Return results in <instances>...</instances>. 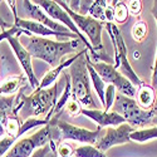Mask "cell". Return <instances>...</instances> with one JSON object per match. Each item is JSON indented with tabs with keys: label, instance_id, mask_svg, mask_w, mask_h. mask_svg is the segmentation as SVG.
Returning <instances> with one entry per match:
<instances>
[{
	"label": "cell",
	"instance_id": "obj_1",
	"mask_svg": "<svg viewBox=\"0 0 157 157\" xmlns=\"http://www.w3.org/2000/svg\"><path fill=\"white\" fill-rule=\"evenodd\" d=\"M65 83L67 72H63L60 79L49 88L35 89L29 96L24 93L25 87L21 88L17 93L13 116L19 117L21 121L29 118H45L47 121H50V114L63 93Z\"/></svg>",
	"mask_w": 157,
	"mask_h": 157
},
{
	"label": "cell",
	"instance_id": "obj_2",
	"mask_svg": "<svg viewBox=\"0 0 157 157\" xmlns=\"http://www.w3.org/2000/svg\"><path fill=\"white\" fill-rule=\"evenodd\" d=\"M81 39H71V40L59 42L52 40L49 38L42 36H25L23 47L29 52L32 58L40 59L45 62L52 68H56L63 62L65 56L73 54L79 48Z\"/></svg>",
	"mask_w": 157,
	"mask_h": 157
},
{
	"label": "cell",
	"instance_id": "obj_3",
	"mask_svg": "<svg viewBox=\"0 0 157 157\" xmlns=\"http://www.w3.org/2000/svg\"><path fill=\"white\" fill-rule=\"evenodd\" d=\"M88 52L84 48L83 53L79 56L71 67L68 68V74L71 77V84H72V97L75 98L86 109H99L98 103H96L92 89H90V77L87 67L86 53Z\"/></svg>",
	"mask_w": 157,
	"mask_h": 157
},
{
	"label": "cell",
	"instance_id": "obj_4",
	"mask_svg": "<svg viewBox=\"0 0 157 157\" xmlns=\"http://www.w3.org/2000/svg\"><path fill=\"white\" fill-rule=\"evenodd\" d=\"M58 5H60L65 11L69 14V17L72 18V20L74 21V24L77 25V28L81 30V33L88 39L89 44L92 45L93 50L96 52V54L98 56V62L102 63H108L112 64V58L104 52V47L102 43V30H103V23L98 21L96 19H93L89 15H79L77 13H73L68 5L67 2H63V0H58L57 2Z\"/></svg>",
	"mask_w": 157,
	"mask_h": 157
},
{
	"label": "cell",
	"instance_id": "obj_5",
	"mask_svg": "<svg viewBox=\"0 0 157 157\" xmlns=\"http://www.w3.org/2000/svg\"><path fill=\"white\" fill-rule=\"evenodd\" d=\"M112 112L121 114L126 123L132 126L135 129H141L148 124L157 123V108L143 109L138 106L135 98L126 97L121 93L116 94V99L112 106Z\"/></svg>",
	"mask_w": 157,
	"mask_h": 157
},
{
	"label": "cell",
	"instance_id": "obj_6",
	"mask_svg": "<svg viewBox=\"0 0 157 157\" xmlns=\"http://www.w3.org/2000/svg\"><path fill=\"white\" fill-rule=\"evenodd\" d=\"M106 29L112 40V45L114 50V64L113 65L116 67V69L122 68V74L127 77L135 87L138 88L143 82L140 79V77L137 75V73L133 71V68L129 64V60L127 57V47H126L124 39L122 36L120 28L114 23H106Z\"/></svg>",
	"mask_w": 157,
	"mask_h": 157
},
{
	"label": "cell",
	"instance_id": "obj_7",
	"mask_svg": "<svg viewBox=\"0 0 157 157\" xmlns=\"http://www.w3.org/2000/svg\"><path fill=\"white\" fill-rule=\"evenodd\" d=\"M86 59L92 65V68L98 73V75L102 78V81L104 83L114 86L116 89L118 90V93H121L126 97H129V98L136 97L137 87H135L127 77H124L121 72H118V69H116L113 64L102 63V62H92L89 52L86 53Z\"/></svg>",
	"mask_w": 157,
	"mask_h": 157
},
{
	"label": "cell",
	"instance_id": "obj_8",
	"mask_svg": "<svg viewBox=\"0 0 157 157\" xmlns=\"http://www.w3.org/2000/svg\"><path fill=\"white\" fill-rule=\"evenodd\" d=\"M57 126L60 129L62 141L71 140V141H77V142L84 143V145L94 146L103 132V128H99V127H97V129H94V131H90L87 128L74 126V124L68 123L65 121H62L60 118L57 120Z\"/></svg>",
	"mask_w": 157,
	"mask_h": 157
},
{
	"label": "cell",
	"instance_id": "obj_9",
	"mask_svg": "<svg viewBox=\"0 0 157 157\" xmlns=\"http://www.w3.org/2000/svg\"><path fill=\"white\" fill-rule=\"evenodd\" d=\"M135 131L132 126H129L128 123H123L118 127H107L103 128L102 136L96 143V147L102 151L103 153H106L109 148L117 146V145H124V143H129V135Z\"/></svg>",
	"mask_w": 157,
	"mask_h": 157
},
{
	"label": "cell",
	"instance_id": "obj_10",
	"mask_svg": "<svg viewBox=\"0 0 157 157\" xmlns=\"http://www.w3.org/2000/svg\"><path fill=\"white\" fill-rule=\"evenodd\" d=\"M8 43L9 45L11 47L13 52L20 64V67L23 69V73L25 74V77L28 78V82H29V86L35 90L38 89L39 84H40V81L36 78L35 73H34V69H33V63H32V56L29 54V52L23 47V44L20 43V38L18 35H14V36H10L8 38Z\"/></svg>",
	"mask_w": 157,
	"mask_h": 157
},
{
	"label": "cell",
	"instance_id": "obj_11",
	"mask_svg": "<svg viewBox=\"0 0 157 157\" xmlns=\"http://www.w3.org/2000/svg\"><path fill=\"white\" fill-rule=\"evenodd\" d=\"M82 114L90 118L97 123L99 128H107V127H118L126 123L124 118L116 112H106L103 109H86L83 108Z\"/></svg>",
	"mask_w": 157,
	"mask_h": 157
},
{
	"label": "cell",
	"instance_id": "obj_12",
	"mask_svg": "<svg viewBox=\"0 0 157 157\" xmlns=\"http://www.w3.org/2000/svg\"><path fill=\"white\" fill-rule=\"evenodd\" d=\"M83 50H84V49H83ZM83 50H81L79 53L74 54L73 57H71V58H68V59L63 60V62L58 65V67L52 68L49 72H47V74L42 78L40 84H39L38 89H45V88H49V87L53 86V84L57 82V79H58V77L60 75V73H63L65 68H69L71 65H72V64H73L78 58H79V56L83 53Z\"/></svg>",
	"mask_w": 157,
	"mask_h": 157
},
{
	"label": "cell",
	"instance_id": "obj_13",
	"mask_svg": "<svg viewBox=\"0 0 157 157\" xmlns=\"http://www.w3.org/2000/svg\"><path fill=\"white\" fill-rule=\"evenodd\" d=\"M28 78L24 73H18L14 75H10L0 83V96H13L17 94L21 88L27 86Z\"/></svg>",
	"mask_w": 157,
	"mask_h": 157
},
{
	"label": "cell",
	"instance_id": "obj_14",
	"mask_svg": "<svg viewBox=\"0 0 157 157\" xmlns=\"http://www.w3.org/2000/svg\"><path fill=\"white\" fill-rule=\"evenodd\" d=\"M136 101L138 106L143 109H152L155 108L156 103V92L152 86L146 84L143 82L138 88H137V94H136Z\"/></svg>",
	"mask_w": 157,
	"mask_h": 157
},
{
	"label": "cell",
	"instance_id": "obj_15",
	"mask_svg": "<svg viewBox=\"0 0 157 157\" xmlns=\"http://www.w3.org/2000/svg\"><path fill=\"white\" fill-rule=\"evenodd\" d=\"M155 138H157V126L135 129L133 132L129 135L131 142H137V143H143V142H147V141H151Z\"/></svg>",
	"mask_w": 157,
	"mask_h": 157
},
{
	"label": "cell",
	"instance_id": "obj_16",
	"mask_svg": "<svg viewBox=\"0 0 157 157\" xmlns=\"http://www.w3.org/2000/svg\"><path fill=\"white\" fill-rule=\"evenodd\" d=\"M87 67H88V72H89V77H90V82H92L93 88L97 92V96H98V98H99V101L102 103V107H103V104H104V93H106V83L102 81V78L98 75V73L92 68V65H90L88 62H87Z\"/></svg>",
	"mask_w": 157,
	"mask_h": 157
},
{
	"label": "cell",
	"instance_id": "obj_17",
	"mask_svg": "<svg viewBox=\"0 0 157 157\" xmlns=\"http://www.w3.org/2000/svg\"><path fill=\"white\" fill-rule=\"evenodd\" d=\"M108 3L109 2H106V0H96V2H93L92 5H90L88 15L98 21L106 23V10L108 6Z\"/></svg>",
	"mask_w": 157,
	"mask_h": 157
},
{
	"label": "cell",
	"instance_id": "obj_18",
	"mask_svg": "<svg viewBox=\"0 0 157 157\" xmlns=\"http://www.w3.org/2000/svg\"><path fill=\"white\" fill-rule=\"evenodd\" d=\"M2 121H3V124L5 127L6 136L18 140L19 138V131H20L23 121L19 118V117H15V116H10L8 118L2 120Z\"/></svg>",
	"mask_w": 157,
	"mask_h": 157
},
{
	"label": "cell",
	"instance_id": "obj_19",
	"mask_svg": "<svg viewBox=\"0 0 157 157\" xmlns=\"http://www.w3.org/2000/svg\"><path fill=\"white\" fill-rule=\"evenodd\" d=\"M111 5L113 6V23L117 24L126 23L129 17L127 4L124 2H111Z\"/></svg>",
	"mask_w": 157,
	"mask_h": 157
},
{
	"label": "cell",
	"instance_id": "obj_20",
	"mask_svg": "<svg viewBox=\"0 0 157 157\" xmlns=\"http://www.w3.org/2000/svg\"><path fill=\"white\" fill-rule=\"evenodd\" d=\"M17 94L13 96H0V120H5L13 116Z\"/></svg>",
	"mask_w": 157,
	"mask_h": 157
},
{
	"label": "cell",
	"instance_id": "obj_21",
	"mask_svg": "<svg viewBox=\"0 0 157 157\" xmlns=\"http://www.w3.org/2000/svg\"><path fill=\"white\" fill-rule=\"evenodd\" d=\"M73 157H107V155L99 151L93 145H83L74 148Z\"/></svg>",
	"mask_w": 157,
	"mask_h": 157
},
{
	"label": "cell",
	"instance_id": "obj_22",
	"mask_svg": "<svg viewBox=\"0 0 157 157\" xmlns=\"http://www.w3.org/2000/svg\"><path fill=\"white\" fill-rule=\"evenodd\" d=\"M131 34H132V38L135 39L137 43H142V42L147 38V34H148L147 24L143 21V20H137V21L132 25Z\"/></svg>",
	"mask_w": 157,
	"mask_h": 157
},
{
	"label": "cell",
	"instance_id": "obj_23",
	"mask_svg": "<svg viewBox=\"0 0 157 157\" xmlns=\"http://www.w3.org/2000/svg\"><path fill=\"white\" fill-rule=\"evenodd\" d=\"M82 111H83V106L73 97L68 101L67 106L64 107V112L67 113L69 117H72V118H77V117H79L82 114Z\"/></svg>",
	"mask_w": 157,
	"mask_h": 157
},
{
	"label": "cell",
	"instance_id": "obj_24",
	"mask_svg": "<svg viewBox=\"0 0 157 157\" xmlns=\"http://www.w3.org/2000/svg\"><path fill=\"white\" fill-rule=\"evenodd\" d=\"M116 94H117V89L114 86L108 84L106 87V93H104V104H103V111L109 112L112 109V106L116 99Z\"/></svg>",
	"mask_w": 157,
	"mask_h": 157
},
{
	"label": "cell",
	"instance_id": "obj_25",
	"mask_svg": "<svg viewBox=\"0 0 157 157\" xmlns=\"http://www.w3.org/2000/svg\"><path fill=\"white\" fill-rule=\"evenodd\" d=\"M151 14L155 18V21L157 24V0L152 2V8H151ZM151 86L153 89H157V52H156V58H155V64L152 69V78H151Z\"/></svg>",
	"mask_w": 157,
	"mask_h": 157
},
{
	"label": "cell",
	"instance_id": "obj_26",
	"mask_svg": "<svg viewBox=\"0 0 157 157\" xmlns=\"http://www.w3.org/2000/svg\"><path fill=\"white\" fill-rule=\"evenodd\" d=\"M15 142H17L15 138L9 137V136H5V137H3L2 140H0V157H4Z\"/></svg>",
	"mask_w": 157,
	"mask_h": 157
},
{
	"label": "cell",
	"instance_id": "obj_27",
	"mask_svg": "<svg viewBox=\"0 0 157 157\" xmlns=\"http://www.w3.org/2000/svg\"><path fill=\"white\" fill-rule=\"evenodd\" d=\"M57 156L58 157H73L74 156V148L69 143L62 142L57 147Z\"/></svg>",
	"mask_w": 157,
	"mask_h": 157
},
{
	"label": "cell",
	"instance_id": "obj_28",
	"mask_svg": "<svg viewBox=\"0 0 157 157\" xmlns=\"http://www.w3.org/2000/svg\"><path fill=\"white\" fill-rule=\"evenodd\" d=\"M127 8L131 15L140 17L142 11V2H140V0H131V2L127 3Z\"/></svg>",
	"mask_w": 157,
	"mask_h": 157
},
{
	"label": "cell",
	"instance_id": "obj_29",
	"mask_svg": "<svg viewBox=\"0 0 157 157\" xmlns=\"http://www.w3.org/2000/svg\"><path fill=\"white\" fill-rule=\"evenodd\" d=\"M92 3L93 2H90V0H88V2H86V0H79V10H78L77 14H79V15H88V11L90 9Z\"/></svg>",
	"mask_w": 157,
	"mask_h": 157
},
{
	"label": "cell",
	"instance_id": "obj_30",
	"mask_svg": "<svg viewBox=\"0 0 157 157\" xmlns=\"http://www.w3.org/2000/svg\"><path fill=\"white\" fill-rule=\"evenodd\" d=\"M49 151H50V146L48 145V146H44V147H42V148L36 150V151L33 153L32 157H45V156L49 153Z\"/></svg>",
	"mask_w": 157,
	"mask_h": 157
},
{
	"label": "cell",
	"instance_id": "obj_31",
	"mask_svg": "<svg viewBox=\"0 0 157 157\" xmlns=\"http://www.w3.org/2000/svg\"><path fill=\"white\" fill-rule=\"evenodd\" d=\"M13 25H14V24H10V23H6L2 17H0V28H2L3 29V32H5V30H8V29H10L11 27H13Z\"/></svg>",
	"mask_w": 157,
	"mask_h": 157
},
{
	"label": "cell",
	"instance_id": "obj_32",
	"mask_svg": "<svg viewBox=\"0 0 157 157\" xmlns=\"http://www.w3.org/2000/svg\"><path fill=\"white\" fill-rule=\"evenodd\" d=\"M6 132H5V127H4V124H3V121L0 120V140L3 138V136L5 135Z\"/></svg>",
	"mask_w": 157,
	"mask_h": 157
},
{
	"label": "cell",
	"instance_id": "obj_33",
	"mask_svg": "<svg viewBox=\"0 0 157 157\" xmlns=\"http://www.w3.org/2000/svg\"><path fill=\"white\" fill-rule=\"evenodd\" d=\"M45 157H58V156H57V152H53V151L50 150V151H49V153H48Z\"/></svg>",
	"mask_w": 157,
	"mask_h": 157
}]
</instances>
